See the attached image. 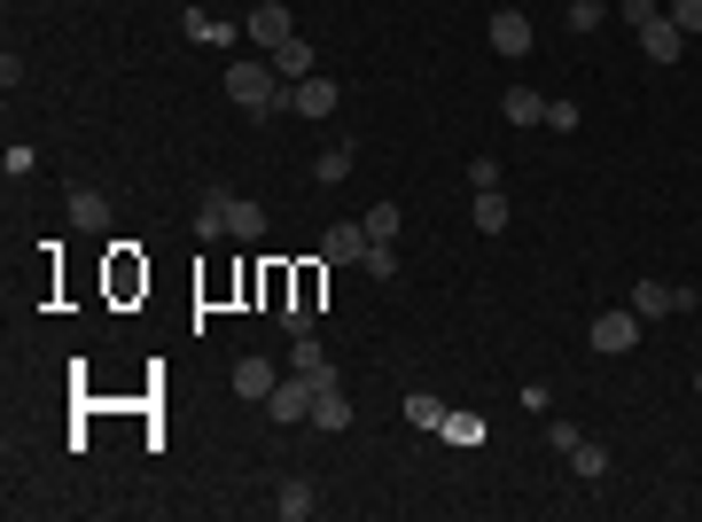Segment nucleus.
<instances>
[{"label": "nucleus", "mask_w": 702, "mask_h": 522, "mask_svg": "<svg viewBox=\"0 0 702 522\" xmlns=\"http://www.w3.org/2000/svg\"><path fill=\"white\" fill-rule=\"evenodd\" d=\"M437 437H453V445H484L492 429H484V413H469V406H461V413H446V421H437Z\"/></svg>", "instance_id": "nucleus-19"}, {"label": "nucleus", "mask_w": 702, "mask_h": 522, "mask_svg": "<svg viewBox=\"0 0 702 522\" xmlns=\"http://www.w3.org/2000/svg\"><path fill=\"white\" fill-rule=\"evenodd\" d=\"M227 102L250 110V118H274V110H289V86L274 78L266 55H257V63H227Z\"/></svg>", "instance_id": "nucleus-1"}, {"label": "nucleus", "mask_w": 702, "mask_h": 522, "mask_svg": "<svg viewBox=\"0 0 702 522\" xmlns=\"http://www.w3.org/2000/svg\"><path fill=\"white\" fill-rule=\"evenodd\" d=\"M0 164H9V180H32V171H40V148H32V141H9V156H0Z\"/></svg>", "instance_id": "nucleus-25"}, {"label": "nucleus", "mask_w": 702, "mask_h": 522, "mask_svg": "<svg viewBox=\"0 0 702 522\" xmlns=\"http://www.w3.org/2000/svg\"><path fill=\"white\" fill-rule=\"evenodd\" d=\"M663 16H671V24H679L687 40H702V0H671V9H663Z\"/></svg>", "instance_id": "nucleus-27"}, {"label": "nucleus", "mask_w": 702, "mask_h": 522, "mask_svg": "<svg viewBox=\"0 0 702 522\" xmlns=\"http://www.w3.org/2000/svg\"><path fill=\"white\" fill-rule=\"evenodd\" d=\"M531 16H523V9H500L492 16V55H507V63H523V55H531Z\"/></svg>", "instance_id": "nucleus-6"}, {"label": "nucleus", "mask_w": 702, "mask_h": 522, "mask_svg": "<svg viewBox=\"0 0 702 522\" xmlns=\"http://www.w3.org/2000/svg\"><path fill=\"white\" fill-rule=\"evenodd\" d=\"M500 118H507V125H547V95H539V86H507V95H500Z\"/></svg>", "instance_id": "nucleus-11"}, {"label": "nucleus", "mask_w": 702, "mask_h": 522, "mask_svg": "<svg viewBox=\"0 0 702 522\" xmlns=\"http://www.w3.org/2000/svg\"><path fill=\"white\" fill-rule=\"evenodd\" d=\"M406 421H414V429H437V421H446V406H437L429 390H414V398H406Z\"/></svg>", "instance_id": "nucleus-26"}, {"label": "nucleus", "mask_w": 702, "mask_h": 522, "mask_svg": "<svg viewBox=\"0 0 702 522\" xmlns=\"http://www.w3.org/2000/svg\"><path fill=\"white\" fill-rule=\"evenodd\" d=\"M70 219H78L86 234L110 226V196H102V188H70Z\"/></svg>", "instance_id": "nucleus-18"}, {"label": "nucleus", "mask_w": 702, "mask_h": 522, "mask_svg": "<svg viewBox=\"0 0 702 522\" xmlns=\"http://www.w3.org/2000/svg\"><path fill=\"white\" fill-rule=\"evenodd\" d=\"M570 32H601V0H570Z\"/></svg>", "instance_id": "nucleus-29"}, {"label": "nucleus", "mask_w": 702, "mask_h": 522, "mask_svg": "<svg viewBox=\"0 0 702 522\" xmlns=\"http://www.w3.org/2000/svg\"><path fill=\"white\" fill-rule=\"evenodd\" d=\"M633 343H640V312H601V320H593V352H601V359L633 352Z\"/></svg>", "instance_id": "nucleus-7"}, {"label": "nucleus", "mask_w": 702, "mask_h": 522, "mask_svg": "<svg viewBox=\"0 0 702 522\" xmlns=\"http://www.w3.org/2000/svg\"><path fill=\"white\" fill-rule=\"evenodd\" d=\"M507 226V196L500 188H476V234H500Z\"/></svg>", "instance_id": "nucleus-22"}, {"label": "nucleus", "mask_w": 702, "mask_h": 522, "mask_svg": "<svg viewBox=\"0 0 702 522\" xmlns=\"http://www.w3.org/2000/svg\"><path fill=\"white\" fill-rule=\"evenodd\" d=\"M360 266H368L375 281H398V249H391V242H368V257H360Z\"/></svg>", "instance_id": "nucleus-24"}, {"label": "nucleus", "mask_w": 702, "mask_h": 522, "mask_svg": "<svg viewBox=\"0 0 702 522\" xmlns=\"http://www.w3.org/2000/svg\"><path fill=\"white\" fill-rule=\"evenodd\" d=\"M227 203H234L227 188H204V203H196V234H204V242H219V234H227Z\"/></svg>", "instance_id": "nucleus-16"}, {"label": "nucleus", "mask_w": 702, "mask_h": 522, "mask_svg": "<svg viewBox=\"0 0 702 522\" xmlns=\"http://www.w3.org/2000/svg\"><path fill=\"white\" fill-rule=\"evenodd\" d=\"M336 102H343V86H336V78H320V70L289 86V110H297V118H336Z\"/></svg>", "instance_id": "nucleus-4"}, {"label": "nucleus", "mask_w": 702, "mask_h": 522, "mask_svg": "<svg viewBox=\"0 0 702 522\" xmlns=\"http://www.w3.org/2000/svg\"><path fill=\"white\" fill-rule=\"evenodd\" d=\"M274 382H282V367H274V359H234V398L266 406V398H274Z\"/></svg>", "instance_id": "nucleus-9"}, {"label": "nucleus", "mask_w": 702, "mask_h": 522, "mask_svg": "<svg viewBox=\"0 0 702 522\" xmlns=\"http://www.w3.org/2000/svg\"><path fill=\"white\" fill-rule=\"evenodd\" d=\"M242 32H250L257 47H266V55H274L282 40H297V24H289V0H257V9L242 16Z\"/></svg>", "instance_id": "nucleus-2"}, {"label": "nucleus", "mask_w": 702, "mask_h": 522, "mask_svg": "<svg viewBox=\"0 0 702 522\" xmlns=\"http://www.w3.org/2000/svg\"><path fill=\"white\" fill-rule=\"evenodd\" d=\"M312 429L320 437H343L351 429V398H343V382L328 375V382H312Z\"/></svg>", "instance_id": "nucleus-3"}, {"label": "nucleus", "mask_w": 702, "mask_h": 522, "mask_svg": "<svg viewBox=\"0 0 702 522\" xmlns=\"http://www.w3.org/2000/svg\"><path fill=\"white\" fill-rule=\"evenodd\" d=\"M469 188H500V164L492 156H469Z\"/></svg>", "instance_id": "nucleus-31"}, {"label": "nucleus", "mask_w": 702, "mask_h": 522, "mask_svg": "<svg viewBox=\"0 0 702 522\" xmlns=\"http://www.w3.org/2000/svg\"><path fill=\"white\" fill-rule=\"evenodd\" d=\"M562 460H570V468H578L585 484H593V476H608V445H593V437H578V445H570Z\"/></svg>", "instance_id": "nucleus-21"}, {"label": "nucleus", "mask_w": 702, "mask_h": 522, "mask_svg": "<svg viewBox=\"0 0 702 522\" xmlns=\"http://www.w3.org/2000/svg\"><path fill=\"white\" fill-rule=\"evenodd\" d=\"M266 63H274V78H282V86H297V78H312V70H320L312 40H282V47H274Z\"/></svg>", "instance_id": "nucleus-10"}, {"label": "nucleus", "mask_w": 702, "mask_h": 522, "mask_svg": "<svg viewBox=\"0 0 702 522\" xmlns=\"http://www.w3.org/2000/svg\"><path fill=\"white\" fill-rule=\"evenodd\" d=\"M320 249H328V266H351V257H368V226H360V219H351V226H328Z\"/></svg>", "instance_id": "nucleus-13"}, {"label": "nucleus", "mask_w": 702, "mask_h": 522, "mask_svg": "<svg viewBox=\"0 0 702 522\" xmlns=\"http://www.w3.org/2000/svg\"><path fill=\"white\" fill-rule=\"evenodd\" d=\"M180 32H188L196 47H234V40H242V24H234V16H211V9H188Z\"/></svg>", "instance_id": "nucleus-8"}, {"label": "nucleus", "mask_w": 702, "mask_h": 522, "mask_svg": "<svg viewBox=\"0 0 702 522\" xmlns=\"http://www.w3.org/2000/svg\"><path fill=\"white\" fill-rule=\"evenodd\" d=\"M289 375H312V382H328L336 367H328V352H320V335H297L289 343Z\"/></svg>", "instance_id": "nucleus-15"}, {"label": "nucleus", "mask_w": 702, "mask_h": 522, "mask_svg": "<svg viewBox=\"0 0 702 522\" xmlns=\"http://www.w3.org/2000/svg\"><path fill=\"white\" fill-rule=\"evenodd\" d=\"M679 47H687V32H679L671 16H656V24H640V55H648V63H679Z\"/></svg>", "instance_id": "nucleus-12"}, {"label": "nucleus", "mask_w": 702, "mask_h": 522, "mask_svg": "<svg viewBox=\"0 0 702 522\" xmlns=\"http://www.w3.org/2000/svg\"><path fill=\"white\" fill-rule=\"evenodd\" d=\"M547 133H578V102H547Z\"/></svg>", "instance_id": "nucleus-30"}, {"label": "nucleus", "mask_w": 702, "mask_h": 522, "mask_svg": "<svg viewBox=\"0 0 702 522\" xmlns=\"http://www.w3.org/2000/svg\"><path fill=\"white\" fill-rule=\"evenodd\" d=\"M266 413L289 429V421H312V375H282L274 382V398H266Z\"/></svg>", "instance_id": "nucleus-5"}, {"label": "nucleus", "mask_w": 702, "mask_h": 522, "mask_svg": "<svg viewBox=\"0 0 702 522\" xmlns=\"http://www.w3.org/2000/svg\"><path fill=\"white\" fill-rule=\"evenodd\" d=\"M617 16L640 32V24H656V16H663V0H617Z\"/></svg>", "instance_id": "nucleus-28"}, {"label": "nucleus", "mask_w": 702, "mask_h": 522, "mask_svg": "<svg viewBox=\"0 0 702 522\" xmlns=\"http://www.w3.org/2000/svg\"><path fill=\"white\" fill-rule=\"evenodd\" d=\"M227 234H234V242H257V234H266V211L234 196V203H227Z\"/></svg>", "instance_id": "nucleus-20"}, {"label": "nucleus", "mask_w": 702, "mask_h": 522, "mask_svg": "<svg viewBox=\"0 0 702 522\" xmlns=\"http://www.w3.org/2000/svg\"><path fill=\"white\" fill-rule=\"evenodd\" d=\"M360 226H368V242H398V203H375Z\"/></svg>", "instance_id": "nucleus-23"}, {"label": "nucleus", "mask_w": 702, "mask_h": 522, "mask_svg": "<svg viewBox=\"0 0 702 522\" xmlns=\"http://www.w3.org/2000/svg\"><path fill=\"white\" fill-rule=\"evenodd\" d=\"M351 164H360V148H351V141H328V148H320V164H312V180H320V188H336Z\"/></svg>", "instance_id": "nucleus-17"}, {"label": "nucleus", "mask_w": 702, "mask_h": 522, "mask_svg": "<svg viewBox=\"0 0 702 522\" xmlns=\"http://www.w3.org/2000/svg\"><path fill=\"white\" fill-rule=\"evenodd\" d=\"M694 398H702V375H694Z\"/></svg>", "instance_id": "nucleus-32"}, {"label": "nucleus", "mask_w": 702, "mask_h": 522, "mask_svg": "<svg viewBox=\"0 0 702 522\" xmlns=\"http://www.w3.org/2000/svg\"><path fill=\"white\" fill-rule=\"evenodd\" d=\"M274 507H282V522H312V507H320V491H312L305 476H289V484L274 491Z\"/></svg>", "instance_id": "nucleus-14"}]
</instances>
